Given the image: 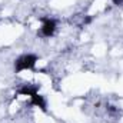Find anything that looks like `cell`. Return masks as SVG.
<instances>
[{"instance_id": "1", "label": "cell", "mask_w": 123, "mask_h": 123, "mask_svg": "<svg viewBox=\"0 0 123 123\" xmlns=\"http://www.w3.org/2000/svg\"><path fill=\"white\" fill-rule=\"evenodd\" d=\"M37 62V57L34 55H23L20 56L16 63H14V69L16 72H23V70H29V69H33L34 64Z\"/></svg>"}, {"instance_id": "2", "label": "cell", "mask_w": 123, "mask_h": 123, "mask_svg": "<svg viewBox=\"0 0 123 123\" xmlns=\"http://www.w3.org/2000/svg\"><path fill=\"white\" fill-rule=\"evenodd\" d=\"M40 31L44 37H52L56 31V22L52 20V19H46L43 20V25L40 27Z\"/></svg>"}, {"instance_id": "3", "label": "cell", "mask_w": 123, "mask_h": 123, "mask_svg": "<svg viewBox=\"0 0 123 123\" xmlns=\"http://www.w3.org/2000/svg\"><path fill=\"white\" fill-rule=\"evenodd\" d=\"M31 103H33L36 107H40L42 110H46V100H44V97H43L42 94L34 93V94L31 96Z\"/></svg>"}, {"instance_id": "4", "label": "cell", "mask_w": 123, "mask_h": 123, "mask_svg": "<svg viewBox=\"0 0 123 123\" xmlns=\"http://www.w3.org/2000/svg\"><path fill=\"white\" fill-rule=\"evenodd\" d=\"M19 93L20 94H25V96H33L34 93H37V89L34 87V86H30V85H25L20 90H19Z\"/></svg>"}, {"instance_id": "5", "label": "cell", "mask_w": 123, "mask_h": 123, "mask_svg": "<svg viewBox=\"0 0 123 123\" xmlns=\"http://www.w3.org/2000/svg\"><path fill=\"white\" fill-rule=\"evenodd\" d=\"M112 1H113L115 4H122L123 3V0H112Z\"/></svg>"}]
</instances>
